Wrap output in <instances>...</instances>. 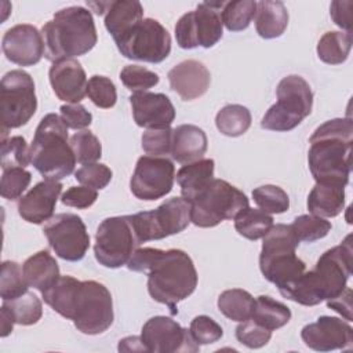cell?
I'll use <instances>...</instances> for the list:
<instances>
[{"mask_svg": "<svg viewBox=\"0 0 353 353\" xmlns=\"http://www.w3.org/2000/svg\"><path fill=\"white\" fill-rule=\"evenodd\" d=\"M256 10V1L252 0H234L226 1L221 7L222 23L230 32H240L248 28Z\"/></svg>", "mask_w": 353, "mask_h": 353, "instance_id": "35", "label": "cell"}, {"mask_svg": "<svg viewBox=\"0 0 353 353\" xmlns=\"http://www.w3.org/2000/svg\"><path fill=\"white\" fill-rule=\"evenodd\" d=\"M50 83L58 99L69 103H80L87 95V76L81 63L74 59H62L51 65Z\"/></svg>", "mask_w": 353, "mask_h": 353, "instance_id": "22", "label": "cell"}, {"mask_svg": "<svg viewBox=\"0 0 353 353\" xmlns=\"http://www.w3.org/2000/svg\"><path fill=\"white\" fill-rule=\"evenodd\" d=\"M74 178L87 188L103 189L112 181V170L101 163L83 164L76 172Z\"/></svg>", "mask_w": 353, "mask_h": 353, "instance_id": "48", "label": "cell"}, {"mask_svg": "<svg viewBox=\"0 0 353 353\" xmlns=\"http://www.w3.org/2000/svg\"><path fill=\"white\" fill-rule=\"evenodd\" d=\"M352 7L353 3L350 0L346 1H332L330 7V14L332 21L347 33H352Z\"/></svg>", "mask_w": 353, "mask_h": 353, "instance_id": "51", "label": "cell"}, {"mask_svg": "<svg viewBox=\"0 0 353 353\" xmlns=\"http://www.w3.org/2000/svg\"><path fill=\"white\" fill-rule=\"evenodd\" d=\"M3 54L19 66L36 65L44 55V40L39 29L29 23L10 28L1 40Z\"/></svg>", "mask_w": 353, "mask_h": 353, "instance_id": "19", "label": "cell"}, {"mask_svg": "<svg viewBox=\"0 0 353 353\" xmlns=\"http://www.w3.org/2000/svg\"><path fill=\"white\" fill-rule=\"evenodd\" d=\"M255 299L252 295L241 288H232L223 291L218 296L219 312L233 321H244L251 319Z\"/></svg>", "mask_w": 353, "mask_h": 353, "instance_id": "31", "label": "cell"}, {"mask_svg": "<svg viewBox=\"0 0 353 353\" xmlns=\"http://www.w3.org/2000/svg\"><path fill=\"white\" fill-rule=\"evenodd\" d=\"M273 226V218L268 212L247 207L234 218V229L248 240L262 239Z\"/></svg>", "mask_w": 353, "mask_h": 353, "instance_id": "34", "label": "cell"}, {"mask_svg": "<svg viewBox=\"0 0 353 353\" xmlns=\"http://www.w3.org/2000/svg\"><path fill=\"white\" fill-rule=\"evenodd\" d=\"M327 306L339 313L346 321H352V288L346 287L339 295L328 299Z\"/></svg>", "mask_w": 353, "mask_h": 353, "instance_id": "52", "label": "cell"}, {"mask_svg": "<svg viewBox=\"0 0 353 353\" xmlns=\"http://www.w3.org/2000/svg\"><path fill=\"white\" fill-rule=\"evenodd\" d=\"M87 95L95 106L102 109L113 108L117 101L116 85L106 76H91L87 83Z\"/></svg>", "mask_w": 353, "mask_h": 353, "instance_id": "42", "label": "cell"}, {"mask_svg": "<svg viewBox=\"0 0 353 353\" xmlns=\"http://www.w3.org/2000/svg\"><path fill=\"white\" fill-rule=\"evenodd\" d=\"M32 165L46 179L61 181L69 176L76 165V156L68 142V125L55 113L46 114L29 148Z\"/></svg>", "mask_w": 353, "mask_h": 353, "instance_id": "6", "label": "cell"}, {"mask_svg": "<svg viewBox=\"0 0 353 353\" xmlns=\"http://www.w3.org/2000/svg\"><path fill=\"white\" fill-rule=\"evenodd\" d=\"M98 199V193L92 188L87 186H72L61 197L63 205L84 210L91 207Z\"/></svg>", "mask_w": 353, "mask_h": 353, "instance_id": "50", "label": "cell"}, {"mask_svg": "<svg viewBox=\"0 0 353 353\" xmlns=\"http://www.w3.org/2000/svg\"><path fill=\"white\" fill-rule=\"evenodd\" d=\"M251 319L262 327L274 331L290 321L291 310L284 303L268 295H259L255 298Z\"/></svg>", "mask_w": 353, "mask_h": 353, "instance_id": "30", "label": "cell"}, {"mask_svg": "<svg viewBox=\"0 0 353 353\" xmlns=\"http://www.w3.org/2000/svg\"><path fill=\"white\" fill-rule=\"evenodd\" d=\"M248 207L247 196L223 179H212L190 203V222L199 228H214L234 219Z\"/></svg>", "mask_w": 353, "mask_h": 353, "instance_id": "9", "label": "cell"}, {"mask_svg": "<svg viewBox=\"0 0 353 353\" xmlns=\"http://www.w3.org/2000/svg\"><path fill=\"white\" fill-rule=\"evenodd\" d=\"M259 268L263 277L283 295L305 272V262L296 256L299 240L290 225L277 223L262 237Z\"/></svg>", "mask_w": 353, "mask_h": 353, "instance_id": "7", "label": "cell"}, {"mask_svg": "<svg viewBox=\"0 0 353 353\" xmlns=\"http://www.w3.org/2000/svg\"><path fill=\"white\" fill-rule=\"evenodd\" d=\"M141 339L152 353H194L200 349L189 330L165 316L149 319L142 327Z\"/></svg>", "mask_w": 353, "mask_h": 353, "instance_id": "17", "label": "cell"}, {"mask_svg": "<svg viewBox=\"0 0 353 353\" xmlns=\"http://www.w3.org/2000/svg\"><path fill=\"white\" fill-rule=\"evenodd\" d=\"M41 295L52 310L73 320L74 327L83 334H102L113 323L112 295L102 283L95 280L80 281L72 276H61Z\"/></svg>", "mask_w": 353, "mask_h": 353, "instance_id": "2", "label": "cell"}, {"mask_svg": "<svg viewBox=\"0 0 353 353\" xmlns=\"http://www.w3.org/2000/svg\"><path fill=\"white\" fill-rule=\"evenodd\" d=\"M22 270L29 287H33L40 292L48 290L61 277L59 266L47 250H41L29 256L23 262Z\"/></svg>", "mask_w": 353, "mask_h": 353, "instance_id": "28", "label": "cell"}, {"mask_svg": "<svg viewBox=\"0 0 353 353\" xmlns=\"http://www.w3.org/2000/svg\"><path fill=\"white\" fill-rule=\"evenodd\" d=\"M130 270L148 274V292L159 303L176 314V303L186 299L197 287V270L192 258L182 250L137 248L127 262Z\"/></svg>", "mask_w": 353, "mask_h": 353, "instance_id": "1", "label": "cell"}, {"mask_svg": "<svg viewBox=\"0 0 353 353\" xmlns=\"http://www.w3.org/2000/svg\"><path fill=\"white\" fill-rule=\"evenodd\" d=\"M222 1L200 3L196 10L183 14L175 25V39L181 48L192 50L196 47L210 48L222 39L223 23L219 10Z\"/></svg>", "mask_w": 353, "mask_h": 353, "instance_id": "14", "label": "cell"}, {"mask_svg": "<svg viewBox=\"0 0 353 353\" xmlns=\"http://www.w3.org/2000/svg\"><path fill=\"white\" fill-rule=\"evenodd\" d=\"M0 319H1V332H0V335H1V338H6L7 335L11 334L15 321H14L10 310L4 305H1V309H0Z\"/></svg>", "mask_w": 353, "mask_h": 353, "instance_id": "54", "label": "cell"}, {"mask_svg": "<svg viewBox=\"0 0 353 353\" xmlns=\"http://www.w3.org/2000/svg\"><path fill=\"white\" fill-rule=\"evenodd\" d=\"M214 160L201 159L185 164L176 172V182L181 188V194L189 204L208 186L214 179Z\"/></svg>", "mask_w": 353, "mask_h": 353, "instance_id": "25", "label": "cell"}, {"mask_svg": "<svg viewBox=\"0 0 353 353\" xmlns=\"http://www.w3.org/2000/svg\"><path fill=\"white\" fill-rule=\"evenodd\" d=\"M70 146L76 160L81 164L95 163L102 156V145L99 139L88 130L73 134L70 137Z\"/></svg>", "mask_w": 353, "mask_h": 353, "instance_id": "40", "label": "cell"}, {"mask_svg": "<svg viewBox=\"0 0 353 353\" xmlns=\"http://www.w3.org/2000/svg\"><path fill=\"white\" fill-rule=\"evenodd\" d=\"M175 167L167 157L142 156L138 159L130 181L132 194L145 201L164 197L172 190Z\"/></svg>", "mask_w": 353, "mask_h": 353, "instance_id": "16", "label": "cell"}, {"mask_svg": "<svg viewBox=\"0 0 353 353\" xmlns=\"http://www.w3.org/2000/svg\"><path fill=\"white\" fill-rule=\"evenodd\" d=\"M44 57L52 63L90 52L98 40L90 10L72 6L57 11L41 28Z\"/></svg>", "mask_w": 353, "mask_h": 353, "instance_id": "5", "label": "cell"}, {"mask_svg": "<svg viewBox=\"0 0 353 353\" xmlns=\"http://www.w3.org/2000/svg\"><path fill=\"white\" fill-rule=\"evenodd\" d=\"M277 102L272 105L261 120V127L269 131H290L307 117L313 106V92L309 83L296 74L280 80Z\"/></svg>", "mask_w": 353, "mask_h": 353, "instance_id": "8", "label": "cell"}, {"mask_svg": "<svg viewBox=\"0 0 353 353\" xmlns=\"http://www.w3.org/2000/svg\"><path fill=\"white\" fill-rule=\"evenodd\" d=\"M120 352H148L145 345L142 343L141 336H127L119 343Z\"/></svg>", "mask_w": 353, "mask_h": 353, "instance_id": "53", "label": "cell"}, {"mask_svg": "<svg viewBox=\"0 0 353 353\" xmlns=\"http://www.w3.org/2000/svg\"><path fill=\"white\" fill-rule=\"evenodd\" d=\"M168 81L183 101H193L204 95L211 83V74L207 66L196 59H186L175 65L168 72Z\"/></svg>", "mask_w": 353, "mask_h": 353, "instance_id": "23", "label": "cell"}, {"mask_svg": "<svg viewBox=\"0 0 353 353\" xmlns=\"http://www.w3.org/2000/svg\"><path fill=\"white\" fill-rule=\"evenodd\" d=\"M29 284L25 280L23 270L15 261H4L1 263L0 296L3 301L15 299L28 292Z\"/></svg>", "mask_w": 353, "mask_h": 353, "instance_id": "37", "label": "cell"}, {"mask_svg": "<svg viewBox=\"0 0 353 353\" xmlns=\"http://www.w3.org/2000/svg\"><path fill=\"white\" fill-rule=\"evenodd\" d=\"M37 98L32 76L21 69L7 72L0 83L1 141L8 130L25 125L36 113Z\"/></svg>", "mask_w": 353, "mask_h": 353, "instance_id": "10", "label": "cell"}, {"mask_svg": "<svg viewBox=\"0 0 353 353\" xmlns=\"http://www.w3.org/2000/svg\"><path fill=\"white\" fill-rule=\"evenodd\" d=\"M352 48V33L327 32L317 43L319 58L328 65L343 63Z\"/></svg>", "mask_w": 353, "mask_h": 353, "instance_id": "32", "label": "cell"}, {"mask_svg": "<svg viewBox=\"0 0 353 353\" xmlns=\"http://www.w3.org/2000/svg\"><path fill=\"white\" fill-rule=\"evenodd\" d=\"M303 343L316 352H331L350 349L353 345V330L342 319L320 316L317 321L306 324L301 331Z\"/></svg>", "mask_w": 353, "mask_h": 353, "instance_id": "18", "label": "cell"}, {"mask_svg": "<svg viewBox=\"0 0 353 353\" xmlns=\"http://www.w3.org/2000/svg\"><path fill=\"white\" fill-rule=\"evenodd\" d=\"M290 226L296 239L305 243H313L316 240L325 237L332 228L330 221L313 214L296 216Z\"/></svg>", "mask_w": 353, "mask_h": 353, "instance_id": "38", "label": "cell"}, {"mask_svg": "<svg viewBox=\"0 0 353 353\" xmlns=\"http://www.w3.org/2000/svg\"><path fill=\"white\" fill-rule=\"evenodd\" d=\"M114 43L125 58L149 63H160L171 52L168 30L153 18H143Z\"/></svg>", "mask_w": 353, "mask_h": 353, "instance_id": "13", "label": "cell"}, {"mask_svg": "<svg viewBox=\"0 0 353 353\" xmlns=\"http://www.w3.org/2000/svg\"><path fill=\"white\" fill-rule=\"evenodd\" d=\"M352 236L327 250L313 270L305 272L283 296L303 306H314L339 295L352 274Z\"/></svg>", "mask_w": 353, "mask_h": 353, "instance_id": "4", "label": "cell"}, {"mask_svg": "<svg viewBox=\"0 0 353 353\" xmlns=\"http://www.w3.org/2000/svg\"><path fill=\"white\" fill-rule=\"evenodd\" d=\"M190 335L197 345H210L223 336L222 327L210 316H196L190 323Z\"/></svg>", "mask_w": 353, "mask_h": 353, "instance_id": "46", "label": "cell"}, {"mask_svg": "<svg viewBox=\"0 0 353 353\" xmlns=\"http://www.w3.org/2000/svg\"><path fill=\"white\" fill-rule=\"evenodd\" d=\"M215 125L226 137H240L251 125V113L243 105H226L216 113Z\"/></svg>", "mask_w": 353, "mask_h": 353, "instance_id": "33", "label": "cell"}, {"mask_svg": "<svg viewBox=\"0 0 353 353\" xmlns=\"http://www.w3.org/2000/svg\"><path fill=\"white\" fill-rule=\"evenodd\" d=\"M61 119L63 123L73 130H83L90 127L92 121V114L81 103H69L59 108Z\"/></svg>", "mask_w": 353, "mask_h": 353, "instance_id": "49", "label": "cell"}, {"mask_svg": "<svg viewBox=\"0 0 353 353\" xmlns=\"http://www.w3.org/2000/svg\"><path fill=\"white\" fill-rule=\"evenodd\" d=\"M143 19V7L137 0L109 1L105 15V28L113 40L125 34Z\"/></svg>", "mask_w": 353, "mask_h": 353, "instance_id": "26", "label": "cell"}, {"mask_svg": "<svg viewBox=\"0 0 353 353\" xmlns=\"http://www.w3.org/2000/svg\"><path fill=\"white\" fill-rule=\"evenodd\" d=\"M252 199L259 210L268 214H283L290 207L288 194L276 185H263L252 190Z\"/></svg>", "mask_w": 353, "mask_h": 353, "instance_id": "39", "label": "cell"}, {"mask_svg": "<svg viewBox=\"0 0 353 353\" xmlns=\"http://www.w3.org/2000/svg\"><path fill=\"white\" fill-rule=\"evenodd\" d=\"M54 252L69 262L84 258L90 248V236L83 219L72 212L57 214L43 228Z\"/></svg>", "mask_w": 353, "mask_h": 353, "instance_id": "15", "label": "cell"}, {"mask_svg": "<svg viewBox=\"0 0 353 353\" xmlns=\"http://www.w3.org/2000/svg\"><path fill=\"white\" fill-rule=\"evenodd\" d=\"M172 130L167 128H150L142 134V149L149 156H165L171 153Z\"/></svg>", "mask_w": 353, "mask_h": 353, "instance_id": "47", "label": "cell"}, {"mask_svg": "<svg viewBox=\"0 0 353 353\" xmlns=\"http://www.w3.org/2000/svg\"><path fill=\"white\" fill-rule=\"evenodd\" d=\"M309 142L307 164L314 181L346 186L352 170V119H332L323 123L314 130Z\"/></svg>", "mask_w": 353, "mask_h": 353, "instance_id": "3", "label": "cell"}, {"mask_svg": "<svg viewBox=\"0 0 353 353\" xmlns=\"http://www.w3.org/2000/svg\"><path fill=\"white\" fill-rule=\"evenodd\" d=\"M236 338L240 343L250 349H259L265 346L270 338H272V331L262 327L252 319L240 321V324L236 328Z\"/></svg>", "mask_w": 353, "mask_h": 353, "instance_id": "45", "label": "cell"}, {"mask_svg": "<svg viewBox=\"0 0 353 353\" xmlns=\"http://www.w3.org/2000/svg\"><path fill=\"white\" fill-rule=\"evenodd\" d=\"M139 244L181 233L190 223V204L182 197H171L150 211L128 215Z\"/></svg>", "mask_w": 353, "mask_h": 353, "instance_id": "11", "label": "cell"}, {"mask_svg": "<svg viewBox=\"0 0 353 353\" xmlns=\"http://www.w3.org/2000/svg\"><path fill=\"white\" fill-rule=\"evenodd\" d=\"M3 305L10 310L15 324L32 325L36 324L43 316L41 301L29 291L15 299L3 301Z\"/></svg>", "mask_w": 353, "mask_h": 353, "instance_id": "36", "label": "cell"}, {"mask_svg": "<svg viewBox=\"0 0 353 353\" xmlns=\"http://www.w3.org/2000/svg\"><path fill=\"white\" fill-rule=\"evenodd\" d=\"M62 192L59 181L44 179L36 183L25 196L18 201L19 216L34 225H40L52 218L58 197Z\"/></svg>", "mask_w": 353, "mask_h": 353, "instance_id": "21", "label": "cell"}, {"mask_svg": "<svg viewBox=\"0 0 353 353\" xmlns=\"http://www.w3.org/2000/svg\"><path fill=\"white\" fill-rule=\"evenodd\" d=\"M132 117L143 128H167L175 119V108L170 98L161 92H134L130 97Z\"/></svg>", "mask_w": 353, "mask_h": 353, "instance_id": "20", "label": "cell"}, {"mask_svg": "<svg viewBox=\"0 0 353 353\" xmlns=\"http://www.w3.org/2000/svg\"><path fill=\"white\" fill-rule=\"evenodd\" d=\"M207 135L194 124H181L172 130L171 156L181 164L201 160L207 150Z\"/></svg>", "mask_w": 353, "mask_h": 353, "instance_id": "24", "label": "cell"}, {"mask_svg": "<svg viewBox=\"0 0 353 353\" xmlns=\"http://www.w3.org/2000/svg\"><path fill=\"white\" fill-rule=\"evenodd\" d=\"M32 181V174L22 167L3 170L0 181V194L7 200L21 199Z\"/></svg>", "mask_w": 353, "mask_h": 353, "instance_id": "43", "label": "cell"}, {"mask_svg": "<svg viewBox=\"0 0 353 353\" xmlns=\"http://www.w3.org/2000/svg\"><path fill=\"white\" fill-rule=\"evenodd\" d=\"M254 21L256 33L262 39H276L287 29L288 11L281 1L262 0L256 3Z\"/></svg>", "mask_w": 353, "mask_h": 353, "instance_id": "29", "label": "cell"}, {"mask_svg": "<svg viewBox=\"0 0 353 353\" xmlns=\"http://www.w3.org/2000/svg\"><path fill=\"white\" fill-rule=\"evenodd\" d=\"M121 83L132 92H142L159 83V74L139 65H127L120 72Z\"/></svg>", "mask_w": 353, "mask_h": 353, "instance_id": "44", "label": "cell"}, {"mask_svg": "<svg viewBox=\"0 0 353 353\" xmlns=\"http://www.w3.org/2000/svg\"><path fill=\"white\" fill-rule=\"evenodd\" d=\"M29 163H30L29 149L23 137L15 135L1 141L0 164L3 170L14 168V167L25 168Z\"/></svg>", "mask_w": 353, "mask_h": 353, "instance_id": "41", "label": "cell"}, {"mask_svg": "<svg viewBox=\"0 0 353 353\" xmlns=\"http://www.w3.org/2000/svg\"><path fill=\"white\" fill-rule=\"evenodd\" d=\"M345 186L316 182L307 196V210L321 218H334L343 211Z\"/></svg>", "mask_w": 353, "mask_h": 353, "instance_id": "27", "label": "cell"}, {"mask_svg": "<svg viewBox=\"0 0 353 353\" xmlns=\"http://www.w3.org/2000/svg\"><path fill=\"white\" fill-rule=\"evenodd\" d=\"M139 245L128 215L110 216L97 229L94 254L99 265L117 269L127 265Z\"/></svg>", "mask_w": 353, "mask_h": 353, "instance_id": "12", "label": "cell"}]
</instances>
